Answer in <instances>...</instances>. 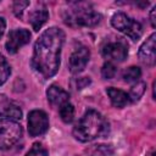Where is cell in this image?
<instances>
[{"label": "cell", "mask_w": 156, "mask_h": 156, "mask_svg": "<svg viewBox=\"0 0 156 156\" xmlns=\"http://www.w3.org/2000/svg\"><path fill=\"white\" fill-rule=\"evenodd\" d=\"M63 41L65 33L57 27H50L37 39L30 65L43 79L51 78L58 71Z\"/></svg>", "instance_id": "obj_1"}, {"label": "cell", "mask_w": 156, "mask_h": 156, "mask_svg": "<svg viewBox=\"0 0 156 156\" xmlns=\"http://www.w3.org/2000/svg\"><path fill=\"white\" fill-rule=\"evenodd\" d=\"M110 124L106 118L95 110H88L73 128V136L80 143H88L106 136Z\"/></svg>", "instance_id": "obj_2"}, {"label": "cell", "mask_w": 156, "mask_h": 156, "mask_svg": "<svg viewBox=\"0 0 156 156\" xmlns=\"http://www.w3.org/2000/svg\"><path fill=\"white\" fill-rule=\"evenodd\" d=\"M63 21L71 27H94L100 23L101 15L89 4L74 2L63 12Z\"/></svg>", "instance_id": "obj_3"}, {"label": "cell", "mask_w": 156, "mask_h": 156, "mask_svg": "<svg viewBox=\"0 0 156 156\" xmlns=\"http://www.w3.org/2000/svg\"><path fill=\"white\" fill-rule=\"evenodd\" d=\"M22 126L9 118L0 119V150H6L13 146L22 136Z\"/></svg>", "instance_id": "obj_4"}, {"label": "cell", "mask_w": 156, "mask_h": 156, "mask_svg": "<svg viewBox=\"0 0 156 156\" xmlns=\"http://www.w3.org/2000/svg\"><path fill=\"white\" fill-rule=\"evenodd\" d=\"M111 24L113 28H116L118 32L126 34L132 40H138L140 39L143 34V27L141 24L133 20L132 17L127 16L123 12H117L112 16L111 18Z\"/></svg>", "instance_id": "obj_5"}, {"label": "cell", "mask_w": 156, "mask_h": 156, "mask_svg": "<svg viewBox=\"0 0 156 156\" xmlns=\"http://www.w3.org/2000/svg\"><path fill=\"white\" fill-rule=\"evenodd\" d=\"M49 128L48 115L41 110H33L28 115V132L32 136L44 134Z\"/></svg>", "instance_id": "obj_6"}, {"label": "cell", "mask_w": 156, "mask_h": 156, "mask_svg": "<svg viewBox=\"0 0 156 156\" xmlns=\"http://www.w3.org/2000/svg\"><path fill=\"white\" fill-rule=\"evenodd\" d=\"M30 40V32L28 29L21 28V29H13L9 33L7 40L5 44V48L7 52L10 54H16L20 48L23 45L28 44Z\"/></svg>", "instance_id": "obj_7"}, {"label": "cell", "mask_w": 156, "mask_h": 156, "mask_svg": "<svg viewBox=\"0 0 156 156\" xmlns=\"http://www.w3.org/2000/svg\"><path fill=\"white\" fill-rule=\"evenodd\" d=\"M101 54L108 62H122L128 56V46L122 41H111L102 48Z\"/></svg>", "instance_id": "obj_8"}, {"label": "cell", "mask_w": 156, "mask_h": 156, "mask_svg": "<svg viewBox=\"0 0 156 156\" xmlns=\"http://www.w3.org/2000/svg\"><path fill=\"white\" fill-rule=\"evenodd\" d=\"M139 60L146 66H154L156 62V34L152 33L140 46Z\"/></svg>", "instance_id": "obj_9"}, {"label": "cell", "mask_w": 156, "mask_h": 156, "mask_svg": "<svg viewBox=\"0 0 156 156\" xmlns=\"http://www.w3.org/2000/svg\"><path fill=\"white\" fill-rule=\"evenodd\" d=\"M90 52L85 46H78L71 55L68 60V68L72 73H79L82 72L87 63L89 62Z\"/></svg>", "instance_id": "obj_10"}, {"label": "cell", "mask_w": 156, "mask_h": 156, "mask_svg": "<svg viewBox=\"0 0 156 156\" xmlns=\"http://www.w3.org/2000/svg\"><path fill=\"white\" fill-rule=\"evenodd\" d=\"M0 117L16 121L22 117V110L16 102L9 100L5 95H0Z\"/></svg>", "instance_id": "obj_11"}, {"label": "cell", "mask_w": 156, "mask_h": 156, "mask_svg": "<svg viewBox=\"0 0 156 156\" xmlns=\"http://www.w3.org/2000/svg\"><path fill=\"white\" fill-rule=\"evenodd\" d=\"M48 18H49V12H48L46 7L43 6V5L37 6L34 10L30 11V13L28 16V21H29V23L32 24V28L35 32H38L45 24Z\"/></svg>", "instance_id": "obj_12"}, {"label": "cell", "mask_w": 156, "mask_h": 156, "mask_svg": "<svg viewBox=\"0 0 156 156\" xmlns=\"http://www.w3.org/2000/svg\"><path fill=\"white\" fill-rule=\"evenodd\" d=\"M46 96H48V101L52 106H61L62 104L69 101L68 93L55 84L49 87V89L46 90Z\"/></svg>", "instance_id": "obj_13"}, {"label": "cell", "mask_w": 156, "mask_h": 156, "mask_svg": "<svg viewBox=\"0 0 156 156\" xmlns=\"http://www.w3.org/2000/svg\"><path fill=\"white\" fill-rule=\"evenodd\" d=\"M106 94L108 95L110 100H111V104L115 106V107H124L128 102H129V98H128V94L121 89H117V88H107L106 89Z\"/></svg>", "instance_id": "obj_14"}, {"label": "cell", "mask_w": 156, "mask_h": 156, "mask_svg": "<svg viewBox=\"0 0 156 156\" xmlns=\"http://www.w3.org/2000/svg\"><path fill=\"white\" fill-rule=\"evenodd\" d=\"M111 154L112 149L108 145H93L79 156H108Z\"/></svg>", "instance_id": "obj_15"}, {"label": "cell", "mask_w": 156, "mask_h": 156, "mask_svg": "<svg viewBox=\"0 0 156 156\" xmlns=\"http://www.w3.org/2000/svg\"><path fill=\"white\" fill-rule=\"evenodd\" d=\"M58 113L65 123H71L74 118V106L69 101H67L61 106H58Z\"/></svg>", "instance_id": "obj_16"}, {"label": "cell", "mask_w": 156, "mask_h": 156, "mask_svg": "<svg viewBox=\"0 0 156 156\" xmlns=\"http://www.w3.org/2000/svg\"><path fill=\"white\" fill-rule=\"evenodd\" d=\"M145 89H146V84L144 82H136V84H134L130 90H129V94H128V98L132 102H136L140 100V98L144 95L145 93Z\"/></svg>", "instance_id": "obj_17"}, {"label": "cell", "mask_w": 156, "mask_h": 156, "mask_svg": "<svg viewBox=\"0 0 156 156\" xmlns=\"http://www.w3.org/2000/svg\"><path fill=\"white\" fill-rule=\"evenodd\" d=\"M141 77V69L136 66H130L127 69H124L122 78L127 82V83H133V82H138L139 78Z\"/></svg>", "instance_id": "obj_18"}, {"label": "cell", "mask_w": 156, "mask_h": 156, "mask_svg": "<svg viewBox=\"0 0 156 156\" xmlns=\"http://www.w3.org/2000/svg\"><path fill=\"white\" fill-rule=\"evenodd\" d=\"M11 74V67L6 58L0 54V85H2Z\"/></svg>", "instance_id": "obj_19"}, {"label": "cell", "mask_w": 156, "mask_h": 156, "mask_svg": "<svg viewBox=\"0 0 156 156\" xmlns=\"http://www.w3.org/2000/svg\"><path fill=\"white\" fill-rule=\"evenodd\" d=\"M117 73V69H116V66L112 63V62H105L102 68H101V76L105 78V79H111L116 76Z\"/></svg>", "instance_id": "obj_20"}, {"label": "cell", "mask_w": 156, "mask_h": 156, "mask_svg": "<svg viewBox=\"0 0 156 156\" xmlns=\"http://www.w3.org/2000/svg\"><path fill=\"white\" fill-rule=\"evenodd\" d=\"M29 6V1H23V0H17L12 4V10L16 17L21 18L23 15V11Z\"/></svg>", "instance_id": "obj_21"}, {"label": "cell", "mask_w": 156, "mask_h": 156, "mask_svg": "<svg viewBox=\"0 0 156 156\" xmlns=\"http://www.w3.org/2000/svg\"><path fill=\"white\" fill-rule=\"evenodd\" d=\"M26 156H48V151L40 143H34Z\"/></svg>", "instance_id": "obj_22"}, {"label": "cell", "mask_w": 156, "mask_h": 156, "mask_svg": "<svg viewBox=\"0 0 156 156\" xmlns=\"http://www.w3.org/2000/svg\"><path fill=\"white\" fill-rule=\"evenodd\" d=\"M89 83H90V79H89V78H87V77L80 78V79L77 82V89H82V88H84L85 85H88Z\"/></svg>", "instance_id": "obj_23"}, {"label": "cell", "mask_w": 156, "mask_h": 156, "mask_svg": "<svg viewBox=\"0 0 156 156\" xmlns=\"http://www.w3.org/2000/svg\"><path fill=\"white\" fill-rule=\"evenodd\" d=\"M5 29H6V21L4 17H0V39L2 38L4 33H5Z\"/></svg>", "instance_id": "obj_24"}, {"label": "cell", "mask_w": 156, "mask_h": 156, "mask_svg": "<svg viewBox=\"0 0 156 156\" xmlns=\"http://www.w3.org/2000/svg\"><path fill=\"white\" fill-rule=\"evenodd\" d=\"M155 13H156V6L151 10V12H150V22H151V26H152V28H155L156 27V18H155Z\"/></svg>", "instance_id": "obj_25"}, {"label": "cell", "mask_w": 156, "mask_h": 156, "mask_svg": "<svg viewBox=\"0 0 156 156\" xmlns=\"http://www.w3.org/2000/svg\"><path fill=\"white\" fill-rule=\"evenodd\" d=\"M150 156H155V154H154V152H152V154H151V155H150Z\"/></svg>", "instance_id": "obj_26"}]
</instances>
